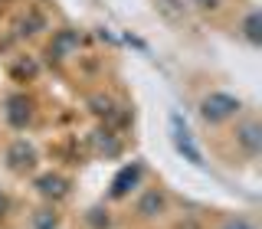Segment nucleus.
<instances>
[{"label":"nucleus","instance_id":"obj_14","mask_svg":"<svg viewBox=\"0 0 262 229\" xmlns=\"http://www.w3.org/2000/svg\"><path fill=\"white\" fill-rule=\"evenodd\" d=\"M161 7H164L170 16H184V4H180V0H161Z\"/></svg>","mask_w":262,"mask_h":229},{"label":"nucleus","instance_id":"obj_1","mask_svg":"<svg viewBox=\"0 0 262 229\" xmlns=\"http://www.w3.org/2000/svg\"><path fill=\"white\" fill-rule=\"evenodd\" d=\"M239 108H243L239 98H233V95H226V92H210V95L200 102V114H203V121H210V125L233 118Z\"/></svg>","mask_w":262,"mask_h":229},{"label":"nucleus","instance_id":"obj_11","mask_svg":"<svg viewBox=\"0 0 262 229\" xmlns=\"http://www.w3.org/2000/svg\"><path fill=\"white\" fill-rule=\"evenodd\" d=\"M246 36H249L252 43H259V13H249V20H246Z\"/></svg>","mask_w":262,"mask_h":229},{"label":"nucleus","instance_id":"obj_10","mask_svg":"<svg viewBox=\"0 0 262 229\" xmlns=\"http://www.w3.org/2000/svg\"><path fill=\"white\" fill-rule=\"evenodd\" d=\"M95 147L98 151H105V154H118V141H115V138H108V131H105V138H95Z\"/></svg>","mask_w":262,"mask_h":229},{"label":"nucleus","instance_id":"obj_4","mask_svg":"<svg viewBox=\"0 0 262 229\" xmlns=\"http://www.w3.org/2000/svg\"><path fill=\"white\" fill-rule=\"evenodd\" d=\"M79 49V33L76 30H59L56 33V39H53V49L49 53L56 56V59H62V56H72Z\"/></svg>","mask_w":262,"mask_h":229},{"label":"nucleus","instance_id":"obj_9","mask_svg":"<svg viewBox=\"0 0 262 229\" xmlns=\"http://www.w3.org/2000/svg\"><path fill=\"white\" fill-rule=\"evenodd\" d=\"M56 226H59L56 213H53V210H39L36 216H33V226H30V229H56Z\"/></svg>","mask_w":262,"mask_h":229},{"label":"nucleus","instance_id":"obj_17","mask_svg":"<svg viewBox=\"0 0 262 229\" xmlns=\"http://www.w3.org/2000/svg\"><path fill=\"white\" fill-rule=\"evenodd\" d=\"M226 229H249L246 223H233V226H226Z\"/></svg>","mask_w":262,"mask_h":229},{"label":"nucleus","instance_id":"obj_16","mask_svg":"<svg viewBox=\"0 0 262 229\" xmlns=\"http://www.w3.org/2000/svg\"><path fill=\"white\" fill-rule=\"evenodd\" d=\"M4 213H7V196L0 193V216H4Z\"/></svg>","mask_w":262,"mask_h":229},{"label":"nucleus","instance_id":"obj_12","mask_svg":"<svg viewBox=\"0 0 262 229\" xmlns=\"http://www.w3.org/2000/svg\"><path fill=\"white\" fill-rule=\"evenodd\" d=\"M92 105H95L92 111H98V114H105V118H108V114L115 111V108H112V98H102V95H95V98H92Z\"/></svg>","mask_w":262,"mask_h":229},{"label":"nucleus","instance_id":"obj_2","mask_svg":"<svg viewBox=\"0 0 262 229\" xmlns=\"http://www.w3.org/2000/svg\"><path fill=\"white\" fill-rule=\"evenodd\" d=\"M170 134H174V147H177L180 154H184V161H190L193 167H203V151L196 147L193 134H190V128L180 121V114H177V111L170 114Z\"/></svg>","mask_w":262,"mask_h":229},{"label":"nucleus","instance_id":"obj_6","mask_svg":"<svg viewBox=\"0 0 262 229\" xmlns=\"http://www.w3.org/2000/svg\"><path fill=\"white\" fill-rule=\"evenodd\" d=\"M36 187H39V193H43V196H62V193H66V180H62V177H56V174L39 177V180H36Z\"/></svg>","mask_w":262,"mask_h":229},{"label":"nucleus","instance_id":"obj_7","mask_svg":"<svg viewBox=\"0 0 262 229\" xmlns=\"http://www.w3.org/2000/svg\"><path fill=\"white\" fill-rule=\"evenodd\" d=\"M161 210H164V196H161L158 190L144 193V196H141V203H138V213H141V216H158Z\"/></svg>","mask_w":262,"mask_h":229},{"label":"nucleus","instance_id":"obj_15","mask_svg":"<svg viewBox=\"0 0 262 229\" xmlns=\"http://www.w3.org/2000/svg\"><path fill=\"white\" fill-rule=\"evenodd\" d=\"M193 7H200V10H220L223 7V0H190Z\"/></svg>","mask_w":262,"mask_h":229},{"label":"nucleus","instance_id":"obj_3","mask_svg":"<svg viewBox=\"0 0 262 229\" xmlns=\"http://www.w3.org/2000/svg\"><path fill=\"white\" fill-rule=\"evenodd\" d=\"M236 141H239L246 147V154H259V147H262V131L256 121H243L239 128H236Z\"/></svg>","mask_w":262,"mask_h":229},{"label":"nucleus","instance_id":"obj_13","mask_svg":"<svg viewBox=\"0 0 262 229\" xmlns=\"http://www.w3.org/2000/svg\"><path fill=\"white\" fill-rule=\"evenodd\" d=\"M23 98H13V102H10V121H13V125H23Z\"/></svg>","mask_w":262,"mask_h":229},{"label":"nucleus","instance_id":"obj_5","mask_svg":"<svg viewBox=\"0 0 262 229\" xmlns=\"http://www.w3.org/2000/svg\"><path fill=\"white\" fill-rule=\"evenodd\" d=\"M7 157H10V164H13L16 170H20V167H30V164H33V147H30L27 141H16V144L10 147V154H7Z\"/></svg>","mask_w":262,"mask_h":229},{"label":"nucleus","instance_id":"obj_8","mask_svg":"<svg viewBox=\"0 0 262 229\" xmlns=\"http://www.w3.org/2000/svg\"><path fill=\"white\" fill-rule=\"evenodd\" d=\"M138 177H141V167H138V164H131V167H125V170H121V174H118V180H115V196H121V193H125L128 190V187L131 184H135V180Z\"/></svg>","mask_w":262,"mask_h":229}]
</instances>
